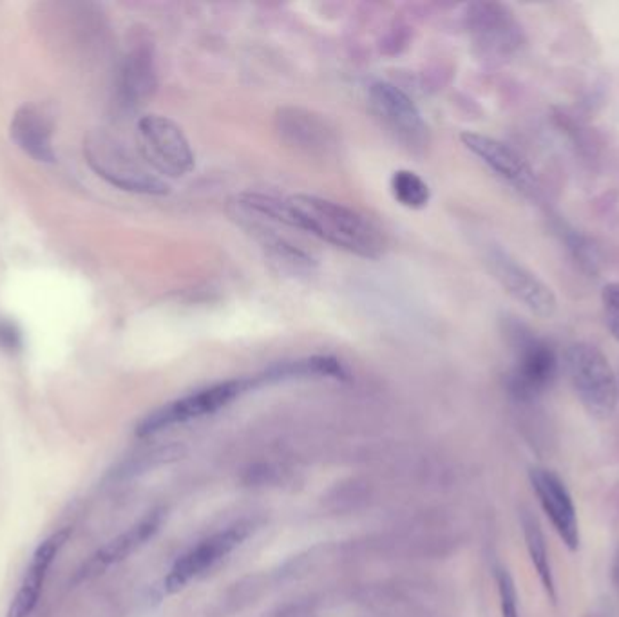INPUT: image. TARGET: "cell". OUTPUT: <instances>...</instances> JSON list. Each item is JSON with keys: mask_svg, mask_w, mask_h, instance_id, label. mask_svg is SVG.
<instances>
[{"mask_svg": "<svg viewBox=\"0 0 619 617\" xmlns=\"http://www.w3.org/2000/svg\"><path fill=\"white\" fill-rule=\"evenodd\" d=\"M157 89V66L149 47H136L125 57L120 71V96L124 104L136 106Z\"/></svg>", "mask_w": 619, "mask_h": 617, "instance_id": "15", "label": "cell"}, {"mask_svg": "<svg viewBox=\"0 0 619 617\" xmlns=\"http://www.w3.org/2000/svg\"><path fill=\"white\" fill-rule=\"evenodd\" d=\"M250 386H253V381H227V382L214 384L211 388L199 389L192 395H187L157 411H152L149 417H145L138 424L136 433L140 437H149L162 429H167L171 426L185 424L189 421L201 419L205 415H213L221 407L234 402Z\"/></svg>", "mask_w": 619, "mask_h": 617, "instance_id": "4", "label": "cell"}, {"mask_svg": "<svg viewBox=\"0 0 619 617\" xmlns=\"http://www.w3.org/2000/svg\"><path fill=\"white\" fill-rule=\"evenodd\" d=\"M605 323L612 337L619 342V281L608 283L601 292Z\"/></svg>", "mask_w": 619, "mask_h": 617, "instance_id": "22", "label": "cell"}, {"mask_svg": "<svg viewBox=\"0 0 619 617\" xmlns=\"http://www.w3.org/2000/svg\"><path fill=\"white\" fill-rule=\"evenodd\" d=\"M522 527H524L526 545H527V550H529V556H531V561L535 565V569L538 573V578H540L547 596L551 597V601H556L554 576H552L549 552H547V545H545V538L542 534V529H540L538 522L531 517L529 512L522 514Z\"/></svg>", "mask_w": 619, "mask_h": 617, "instance_id": "19", "label": "cell"}, {"mask_svg": "<svg viewBox=\"0 0 619 617\" xmlns=\"http://www.w3.org/2000/svg\"><path fill=\"white\" fill-rule=\"evenodd\" d=\"M468 31L487 59H507L524 44V31L512 12L498 3H477L468 8Z\"/></svg>", "mask_w": 619, "mask_h": 617, "instance_id": "9", "label": "cell"}, {"mask_svg": "<svg viewBox=\"0 0 619 617\" xmlns=\"http://www.w3.org/2000/svg\"><path fill=\"white\" fill-rule=\"evenodd\" d=\"M84 152L89 167L120 190L145 196H164L169 192V185L158 174L149 171L124 143L111 136H91Z\"/></svg>", "mask_w": 619, "mask_h": 617, "instance_id": "2", "label": "cell"}, {"mask_svg": "<svg viewBox=\"0 0 619 617\" xmlns=\"http://www.w3.org/2000/svg\"><path fill=\"white\" fill-rule=\"evenodd\" d=\"M565 368L583 407L596 419L614 413L619 384L607 357L589 342H575L565 353Z\"/></svg>", "mask_w": 619, "mask_h": 617, "instance_id": "3", "label": "cell"}, {"mask_svg": "<svg viewBox=\"0 0 619 617\" xmlns=\"http://www.w3.org/2000/svg\"><path fill=\"white\" fill-rule=\"evenodd\" d=\"M164 522V512L162 510H152L143 520H140L134 527L109 541L103 547L96 559L103 565H113L118 561H124L129 557L133 552H136L140 547H143L154 534L158 533L160 525Z\"/></svg>", "mask_w": 619, "mask_h": 617, "instance_id": "16", "label": "cell"}, {"mask_svg": "<svg viewBox=\"0 0 619 617\" xmlns=\"http://www.w3.org/2000/svg\"><path fill=\"white\" fill-rule=\"evenodd\" d=\"M293 377H334L344 379L346 372L342 365L334 357H310L304 361L285 363L270 368L261 381H283Z\"/></svg>", "mask_w": 619, "mask_h": 617, "instance_id": "18", "label": "cell"}, {"mask_svg": "<svg viewBox=\"0 0 619 617\" xmlns=\"http://www.w3.org/2000/svg\"><path fill=\"white\" fill-rule=\"evenodd\" d=\"M496 583H498V594H500V605H502V617H520L519 612V597H516V589L510 574L503 569L496 573Z\"/></svg>", "mask_w": 619, "mask_h": 617, "instance_id": "23", "label": "cell"}, {"mask_svg": "<svg viewBox=\"0 0 619 617\" xmlns=\"http://www.w3.org/2000/svg\"><path fill=\"white\" fill-rule=\"evenodd\" d=\"M563 232H565L567 244H569L573 255L576 257V261H580L582 268L587 270L589 274H596L598 272V260H596V253H594V246L575 230H563Z\"/></svg>", "mask_w": 619, "mask_h": 617, "instance_id": "21", "label": "cell"}, {"mask_svg": "<svg viewBox=\"0 0 619 617\" xmlns=\"http://www.w3.org/2000/svg\"><path fill=\"white\" fill-rule=\"evenodd\" d=\"M145 160L167 176H185L196 165L192 147L181 127L167 116L147 115L138 122Z\"/></svg>", "mask_w": 619, "mask_h": 617, "instance_id": "6", "label": "cell"}, {"mask_svg": "<svg viewBox=\"0 0 619 617\" xmlns=\"http://www.w3.org/2000/svg\"><path fill=\"white\" fill-rule=\"evenodd\" d=\"M391 194L406 209L419 211L430 203L431 190L430 185L413 171L400 169L391 176Z\"/></svg>", "mask_w": 619, "mask_h": 617, "instance_id": "20", "label": "cell"}, {"mask_svg": "<svg viewBox=\"0 0 619 617\" xmlns=\"http://www.w3.org/2000/svg\"><path fill=\"white\" fill-rule=\"evenodd\" d=\"M614 583H615V587L619 590V554H617L615 563H614Z\"/></svg>", "mask_w": 619, "mask_h": 617, "instance_id": "25", "label": "cell"}, {"mask_svg": "<svg viewBox=\"0 0 619 617\" xmlns=\"http://www.w3.org/2000/svg\"><path fill=\"white\" fill-rule=\"evenodd\" d=\"M486 265L502 288L522 302L535 316L549 319L558 310L554 292L527 267L500 246H491L486 253Z\"/></svg>", "mask_w": 619, "mask_h": 617, "instance_id": "8", "label": "cell"}, {"mask_svg": "<svg viewBox=\"0 0 619 617\" xmlns=\"http://www.w3.org/2000/svg\"><path fill=\"white\" fill-rule=\"evenodd\" d=\"M12 140L31 156L35 162L55 164L57 154L53 148V122L38 106H22L13 115L10 125Z\"/></svg>", "mask_w": 619, "mask_h": 617, "instance_id": "13", "label": "cell"}, {"mask_svg": "<svg viewBox=\"0 0 619 617\" xmlns=\"http://www.w3.org/2000/svg\"><path fill=\"white\" fill-rule=\"evenodd\" d=\"M22 348V333L19 326L8 319H0V349L19 351Z\"/></svg>", "mask_w": 619, "mask_h": 617, "instance_id": "24", "label": "cell"}, {"mask_svg": "<svg viewBox=\"0 0 619 617\" xmlns=\"http://www.w3.org/2000/svg\"><path fill=\"white\" fill-rule=\"evenodd\" d=\"M292 228L316 237L366 260H377L386 250L382 230L363 214L341 203L318 196L297 194L286 199Z\"/></svg>", "mask_w": 619, "mask_h": 617, "instance_id": "1", "label": "cell"}, {"mask_svg": "<svg viewBox=\"0 0 619 617\" xmlns=\"http://www.w3.org/2000/svg\"><path fill=\"white\" fill-rule=\"evenodd\" d=\"M529 478L552 527L556 529V533L567 547L571 550H576L580 547L578 517L573 498L569 491H567L565 484L559 480L558 475L545 468L531 469Z\"/></svg>", "mask_w": 619, "mask_h": 617, "instance_id": "11", "label": "cell"}, {"mask_svg": "<svg viewBox=\"0 0 619 617\" xmlns=\"http://www.w3.org/2000/svg\"><path fill=\"white\" fill-rule=\"evenodd\" d=\"M512 341L516 365L509 381L510 391L522 400L536 398L554 382L558 375V357L551 344L524 326L512 330Z\"/></svg>", "mask_w": 619, "mask_h": 617, "instance_id": "5", "label": "cell"}, {"mask_svg": "<svg viewBox=\"0 0 619 617\" xmlns=\"http://www.w3.org/2000/svg\"><path fill=\"white\" fill-rule=\"evenodd\" d=\"M51 563L53 561H51L49 557L35 552L29 569L22 580V585H20L17 596L13 597V601L10 605L6 617H29L31 615V612L35 610V606L38 603V597H40V592H42V587H44V581H45Z\"/></svg>", "mask_w": 619, "mask_h": 617, "instance_id": "17", "label": "cell"}, {"mask_svg": "<svg viewBox=\"0 0 619 617\" xmlns=\"http://www.w3.org/2000/svg\"><path fill=\"white\" fill-rule=\"evenodd\" d=\"M462 143L470 152L487 165L498 178L509 183L512 188L522 192L526 197L538 199L542 187L540 181L522 154L510 145L478 132H463Z\"/></svg>", "mask_w": 619, "mask_h": 617, "instance_id": "10", "label": "cell"}, {"mask_svg": "<svg viewBox=\"0 0 619 617\" xmlns=\"http://www.w3.org/2000/svg\"><path fill=\"white\" fill-rule=\"evenodd\" d=\"M250 533L248 524H237L234 527H229L223 533H218L211 536L209 540L201 541L196 549L181 556L174 567L171 569L165 587L169 592L181 590L187 583H190L194 578L203 574L206 569H211L216 561H220L223 556H227L230 550H234Z\"/></svg>", "mask_w": 619, "mask_h": 617, "instance_id": "12", "label": "cell"}, {"mask_svg": "<svg viewBox=\"0 0 619 617\" xmlns=\"http://www.w3.org/2000/svg\"><path fill=\"white\" fill-rule=\"evenodd\" d=\"M276 122L281 138L288 145L306 150L308 154L326 152L332 147V131L314 113L301 108H283L279 109Z\"/></svg>", "mask_w": 619, "mask_h": 617, "instance_id": "14", "label": "cell"}, {"mask_svg": "<svg viewBox=\"0 0 619 617\" xmlns=\"http://www.w3.org/2000/svg\"><path fill=\"white\" fill-rule=\"evenodd\" d=\"M370 106L386 129L409 150L422 152L430 143V129L413 100L388 82H377L368 92Z\"/></svg>", "mask_w": 619, "mask_h": 617, "instance_id": "7", "label": "cell"}]
</instances>
